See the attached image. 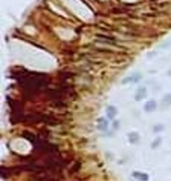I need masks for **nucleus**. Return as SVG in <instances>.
<instances>
[{
	"instance_id": "1",
	"label": "nucleus",
	"mask_w": 171,
	"mask_h": 181,
	"mask_svg": "<svg viewBox=\"0 0 171 181\" xmlns=\"http://www.w3.org/2000/svg\"><path fill=\"white\" fill-rule=\"evenodd\" d=\"M142 80V72H133L131 75L125 77L122 80V85H136Z\"/></svg>"
},
{
	"instance_id": "2",
	"label": "nucleus",
	"mask_w": 171,
	"mask_h": 181,
	"mask_svg": "<svg viewBox=\"0 0 171 181\" xmlns=\"http://www.w3.org/2000/svg\"><path fill=\"white\" fill-rule=\"evenodd\" d=\"M106 115H107V118H109L110 121L116 120V117H118V108L113 106V105H109V106L106 108Z\"/></svg>"
},
{
	"instance_id": "3",
	"label": "nucleus",
	"mask_w": 171,
	"mask_h": 181,
	"mask_svg": "<svg viewBox=\"0 0 171 181\" xmlns=\"http://www.w3.org/2000/svg\"><path fill=\"white\" fill-rule=\"evenodd\" d=\"M157 108H159V105H157V101H156V100H148L147 103H144V111H145L147 114L154 112Z\"/></svg>"
},
{
	"instance_id": "4",
	"label": "nucleus",
	"mask_w": 171,
	"mask_h": 181,
	"mask_svg": "<svg viewBox=\"0 0 171 181\" xmlns=\"http://www.w3.org/2000/svg\"><path fill=\"white\" fill-rule=\"evenodd\" d=\"M131 177L138 181H150V175L147 172H139V171H133L131 172Z\"/></svg>"
},
{
	"instance_id": "5",
	"label": "nucleus",
	"mask_w": 171,
	"mask_h": 181,
	"mask_svg": "<svg viewBox=\"0 0 171 181\" xmlns=\"http://www.w3.org/2000/svg\"><path fill=\"white\" fill-rule=\"evenodd\" d=\"M127 138H128V141H130L131 144H139V141H141V135H139L136 131L128 132V134H127Z\"/></svg>"
},
{
	"instance_id": "6",
	"label": "nucleus",
	"mask_w": 171,
	"mask_h": 181,
	"mask_svg": "<svg viewBox=\"0 0 171 181\" xmlns=\"http://www.w3.org/2000/svg\"><path fill=\"white\" fill-rule=\"evenodd\" d=\"M147 97V88H138V90H136V92H135V100L136 101H142L144 98H145Z\"/></svg>"
},
{
	"instance_id": "7",
	"label": "nucleus",
	"mask_w": 171,
	"mask_h": 181,
	"mask_svg": "<svg viewBox=\"0 0 171 181\" xmlns=\"http://www.w3.org/2000/svg\"><path fill=\"white\" fill-rule=\"evenodd\" d=\"M109 118L106 117V118H99L98 120V129L99 131H107V127H109Z\"/></svg>"
},
{
	"instance_id": "8",
	"label": "nucleus",
	"mask_w": 171,
	"mask_h": 181,
	"mask_svg": "<svg viewBox=\"0 0 171 181\" xmlns=\"http://www.w3.org/2000/svg\"><path fill=\"white\" fill-rule=\"evenodd\" d=\"M170 106H171V92H170V94H165L164 98H162V108L167 109V108H170Z\"/></svg>"
},
{
	"instance_id": "9",
	"label": "nucleus",
	"mask_w": 171,
	"mask_h": 181,
	"mask_svg": "<svg viewBox=\"0 0 171 181\" xmlns=\"http://www.w3.org/2000/svg\"><path fill=\"white\" fill-rule=\"evenodd\" d=\"M162 144V137H157V138H154V141L151 143V149H157Z\"/></svg>"
},
{
	"instance_id": "10",
	"label": "nucleus",
	"mask_w": 171,
	"mask_h": 181,
	"mask_svg": "<svg viewBox=\"0 0 171 181\" xmlns=\"http://www.w3.org/2000/svg\"><path fill=\"white\" fill-rule=\"evenodd\" d=\"M164 129H165V126L159 123V124H156V126L153 127V132H154V134H161V132H164Z\"/></svg>"
},
{
	"instance_id": "11",
	"label": "nucleus",
	"mask_w": 171,
	"mask_h": 181,
	"mask_svg": "<svg viewBox=\"0 0 171 181\" xmlns=\"http://www.w3.org/2000/svg\"><path fill=\"white\" fill-rule=\"evenodd\" d=\"M112 129H113V131H118V129H119V121H118V120H113V121H112Z\"/></svg>"
},
{
	"instance_id": "12",
	"label": "nucleus",
	"mask_w": 171,
	"mask_h": 181,
	"mask_svg": "<svg viewBox=\"0 0 171 181\" xmlns=\"http://www.w3.org/2000/svg\"><path fill=\"white\" fill-rule=\"evenodd\" d=\"M168 75H171V69H170V71H168Z\"/></svg>"
}]
</instances>
